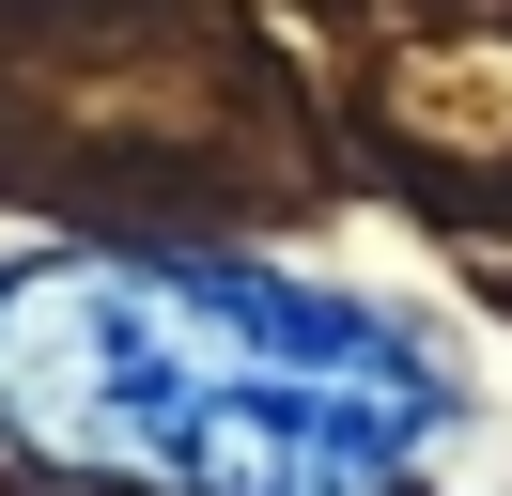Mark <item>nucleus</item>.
Listing matches in <instances>:
<instances>
[{
    "label": "nucleus",
    "mask_w": 512,
    "mask_h": 496,
    "mask_svg": "<svg viewBox=\"0 0 512 496\" xmlns=\"http://www.w3.org/2000/svg\"><path fill=\"white\" fill-rule=\"evenodd\" d=\"M0 434L125 496H404L450 372L280 264L32 248L0 264Z\"/></svg>",
    "instance_id": "f257e3e1"
}]
</instances>
